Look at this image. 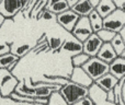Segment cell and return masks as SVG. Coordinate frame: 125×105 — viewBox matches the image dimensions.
<instances>
[{"label":"cell","mask_w":125,"mask_h":105,"mask_svg":"<svg viewBox=\"0 0 125 105\" xmlns=\"http://www.w3.org/2000/svg\"><path fill=\"white\" fill-rule=\"evenodd\" d=\"M90 56H88L87 54L81 53L79 55H76L73 57H71V64H73V68H82L87 62L90 60Z\"/></svg>","instance_id":"d6986e66"},{"label":"cell","mask_w":125,"mask_h":105,"mask_svg":"<svg viewBox=\"0 0 125 105\" xmlns=\"http://www.w3.org/2000/svg\"><path fill=\"white\" fill-rule=\"evenodd\" d=\"M20 81L8 69H0V88L1 97H10L15 92Z\"/></svg>","instance_id":"277c9868"},{"label":"cell","mask_w":125,"mask_h":105,"mask_svg":"<svg viewBox=\"0 0 125 105\" xmlns=\"http://www.w3.org/2000/svg\"><path fill=\"white\" fill-rule=\"evenodd\" d=\"M88 18H89V21H90V23H91V26H92L93 32H94L95 34L99 33L101 30H103V20L104 19L98 13L97 10L92 11V13H91Z\"/></svg>","instance_id":"e0dca14e"},{"label":"cell","mask_w":125,"mask_h":105,"mask_svg":"<svg viewBox=\"0 0 125 105\" xmlns=\"http://www.w3.org/2000/svg\"><path fill=\"white\" fill-rule=\"evenodd\" d=\"M48 105H69L65 97L62 95L61 91H55L48 99Z\"/></svg>","instance_id":"44dd1931"},{"label":"cell","mask_w":125,"mask_h":105,"mask_svg":"<svg viewBox=\"0 0 125 105\" xmlns=\"http://www.w3.org/2000/svg\"><path fill=\"white\" fill-rule=\"evenodd\" d=\"M46 9L48 11H51L53 14H55L56 17L66 12V11L70 10L67 0H48Z\"/></svg>","instance_id":"4fadbf2b"},{"label":"cell","mask_w":125,"mask_h":105,"mask_svg":"<svg viewBox=\"0 0 125 105\" xmlns=\"http://www.w3.org/2000/svg\"><path fill=\"white\" fill-rule=\"evenodd\" d=\"M106 100H108L109 103H111V104H115V105H116V97H115L114 91H113V90L106 93Z\"/></svg>","instance_id":"83f0119b"},{"label":"cell","mask_w":125,"mask_h":105,"mask_svg":"<svg viewBox=\"0 0 125 105\" xmlns=\"http://www.w3.org/2000/svg\"><path fill=\"white\" fill-rule=\"evenodd\" d=\"M120 35H121V36H122V38H123V39H124V42H125V28H124L123 30L121 31V33H120Z\"/></svg>","instance_id":"4dcf8cb0"},{"label":"cell","mask_w":125,"mask_h":105,"mask_svg":"<svg viewBox=\"0 0 125 105\" xmlns=\"http://www.w3.org/2000/svg\"><path fill=\"white\" fill-rule=\"evenodd\" d=\"M43 78L45 79V82L51 84H55V86H64L68 83L70 80L67 79V78L64 77H57V76H47L44 75Z\"/></svg>","instance_id":"ffe728a7"},{"label":"cell","mask_w":125,"mask_h":105,"mask_svg":"<svg viewBox=\"0 0 125 105\" xmlns=\"http://www.w3.org/2000/svg\"><path fill=\"white\" fill-rule=\"evenodd\" d=\"M79 20H80V17L70 9V10L66 11V12L62 13V14H59V15H57L56 22L62 29H65L67 32H69L71 34Z\"/></svg>","instance_id":"52a82bcc"},{"label":"cell","mask_w":125,"mask_h":105,"mask_svg":"<svg viewBox=\"0 0 125 105\" xmlns=\"http://www.w3.org/2000/svg\"><path fill=\"white\" fill-rule=\"evenodd\" d=\"M39 20H45V21H51V20H57V17L55 14H53L51 11H48L47 9H45V10L42 12L41 17H40Z\"/></svg>","instance_id":"484cf974"},{"label":"cell","mask_w":125,"mask_h":105,"mask_svg":"<svg viewBox=\"0 0 125 105\" xmlns=\"http://www.w3.org/2000/svg\"><path fill=\"white\" fill-rule=\"evenodd\" d=\"M65 41H62L61 37H48L47 39V43H48V49L53 50V52H56V50H61L62 49V46L64 44Z\"/></svg>","instance_id":"603a6c76"},{"label":"cell","mask_w":125,"mask_h":105,"mask_svg":"<svg viewBox=\"0 0 125 105\" xmlns=\"http://www.w3.org/2000/svg\"><path fill=\"white\" fill-rule=\"evenodd\" d=\"M120 57H122V58H124V59H125V50L123 52V54H122V55L120 56Z\"/></svg>","instance_id":"d6a6232c"},{"label":"cell","mask_w":125,"mask_h":105,"mask_svg":"<svg viewBox=\"0 0 125 105\" xmlns=\"http://www.w3.org/2000/svg\"><path fill=\"white\" fill-rule=\"evenodd\" d=\"M97 57L99 58V59H101L102 61H104V62H106V64L110 65V64H112L117 57H119V55H117L116 52L114 50L112 44L111 43H104Z\"/></svg>","instance_id":"8fae6325"},{"label":"cell","mask_w":125,"mask_h":105,"mask_svg":"<svg viewBox=\"0 0 125 105\" xmlns=\"http://www.w3.org/2000/svg\"><path fill=\"white\" fill-rule=\"evenodd\" d=\"M125 28V12L116 9L111 15L103 20V29L120 34Z\"/></svg>","instance_id":"5b68a950"},{"label":"cell","mask_w":125,"mask_h":105,"mask_svg":"<svg viewBox=\"0 0 125 105\" xmlns=\"http://www.w3.org/2000/svg\"><path fill=\"white\" fill-rule=\"evenodd\" d=\"M19 60H20V58L18 56H15L13 53L0 56V69H8L12 65L18 64Z\"/></svg>","instance_id":"ac0fdd59"},{"label":"cell","mask_w":125,"mask_h":105,"mask_svg":"<svg viewBox=\"0 0 125 105\" xmlns=\"http://www.w3.org/2000/svg\"><path fill=\"white\" fill-rule=\"evenodd\" d=\"M31 1L26 0H1L0 1V14L6 19H11L19 12L25 10Z\"/></svg>","instance_id":"3957f363"},{"label":"cell","mask_w":125,"mask_h":105,"mask_svg":"<svg viewBox=\"0 0 125 105\" xmlns=\"http://www.w3.org/2000/svg\"><path fill=\"white\" fill-rule=\"evenodd\" d=\"M4 19H6V18H4L3 15H1V14H0V25H2V24H3Z\"/></svg>","instance_id":"1f68e13d"},{"label":"cell","mask_w":125,"mask_h":105,"mask_svg":"<svg viewBox=\"0 0 125 105\" xmlns=\"http://www.w3.org/2000/svg\"><path fill=\"white\" fill-rule=\"evenodd\" d=\"M110 73L113 75L117 80L125 78V59L117 57L112 64H110Z\"/></svg>","instance_id":"9a60e30c"},{"label":"cell","mask_w":125,"mask_h":105,"mask_svg":"<svg viewBox=\"0 0 125 105\" xmlns=\"http://www.w3.org/2000/svg\"><path fill=\"white\" fill-rule=\"evenodd\" d=\"M100 1H101V0H90L91 4H92V7H93V8H94V9H97V7L99 6Z\"/></svg>","instance_id":"f546056e"},{"label":"cell","mask_w":125,"mask_h":105,"mask_svg":"<svg viewBox=\"0 0 125 105\" xmlns=\"http://www.w3.org/2000/svg\"><path fill=\"white\" fill-rule=\"evenodd\" d=\"M92 34H94V32L92 30L89 18H80L76 28L73 29V33H71V35L81 43H84Z\"/></svg>","instance_id":"8992f818"},{"label":"cell","mask_w":125,"mask_h":105,"mask_svg":"<svg viewBox=\"0 0 125 105\" xmlns=\"http://www.w3.org/2000/svg\"><path fill=\"white\" fill-rule=\"evenodd\" d=\"M31 49H32V47H31L29 44H23V45L18 46L17 49L12 50V53L14 54L15 56H18L19 58H21V57H23V56H25L28 53H30Z\"/></svg>","instance_id":"d4e9b609"},{"label":"cell","mask_w":125,"mask_h":105,"mask_svg":"<svg viewBox=\"0 0 125 105\" xmlns=\"http://www.w3.org/2000/svg\"><path fill=\"white\" fill-rule=\"evenodd\" d=\"M114 3L117 9L125 12V0H114Z\"/></svg>","instance_id":"f1b7e54d"},{"label":"cell","mask_w":125,"mask_h":105,"mask_svg":"<svg viewBox=\"0 0 125 105\" xmlns=\"http://www.w3.org/2000/svg\"><path fill=\"white\" fill-rule=\"evenodd\" d=\"M103 44L104 43L98 36V34L94 33L83 43V53L90 57H97Z\"/></svg>","instance_id":"9c48e42d"},{"label":"cell","mask_w":125,"mask_h":105,"mask_svg":"<svg viewBox=\"0 0 125 105\" xmlns=\"http://www.w3.org/2000/svg\"><path fill=\"white\" fill-rule=\"evenodd\" d=\"M69 80L73 83H77L88 89H90L94 84V81L89 77L88 73L83 70V68H73L69 76Z\"/></svg>","instance_id":"ba28073f"},{"label":"cell","mask_w":125,"mask_h":105,"mask_svg":"<svg viewBox=\"0 0 125 105\" xmlns=\"http://www.w3.org/2000/svg\"><path fill=\"white\" fill-rule=\"evenodd\" d=\"M119 82H120V80H117L114 76L111 75V73H108V75H105L104 77H102L101 79L97 80V81L94 82V84H97L101 90H103L104 92L108 93V92H110V91L114 90V88L116 86V84L119 83Z\"/></svg>","instance_id":"7c38bea8"},{"label":"cell","mask_w":125,"mask_h":105,"mask_svg":"<svg viewBox=\"0 0 125 105\" xmlns=\"http://www.w3.org/2000/svg\"><path fill=\"white\" fill-rule=\"evenodd\" d=\"M82 68L94 82L110 73V65L102 61L98 57H91L90 60Z\"/></svg>","instance_id":"7a4b0ae2"},{"label":"cell","mask_w":125,"mask_h":105,"mask_svg":"<svg viewBox=\"0 0 125 105\" xmlns=\"http://www.w3.org/2000/svg\"><path fill=\"white\" fill-rule=\"evenodd\" d=\"M111 44H112L114 50L116 52V54L119 55V57H120V56H121L122 54H123V52L125 50V42H124V39L122 38V36L120 34H116V36H115L114 39L111 42Z\"/></svg>","instance_id":"7402d4cb"},{"label":"cell","mask_w":125,"mask_h":105,"mask_svg":"<svg viewBox=\"0 0 125 105\" xmlns=\"http://www.w3.org/2000/svg\"><path fill=\"white\" fill-rule=\"evenodd\" d=\"M97 34H98V36L101 38V41L103 42V43H111V42L114 39V37L116 36V33L112 32V31L105 30V29L101 30L99 33H97Z\"/></svg>","instance_id":"cb8c5ba5"},{"label":"cell","mask_w":125,"mask_h":105,"mask_svg":"<svg viewBox=\"0 0 125 105\" xmlns=\"http://www.w3.org/2000/svg\"><path fill=\"white\" fill-rule=\"evenodd\" d=\"M116 9L117 8L114 3V0H101L95 10L98 11V13H99L103 19H105L109 15L112 14Z\"/></svg>","instance_id":"2e32d148"},{"label":"cell","mask_w":125,"mask_h":105,"mask_svg":"<svg viewBox=\"0 0 125 105\" xmlns=\"http://www.w3.org/2000/svg\"><path fill=\"white\" fill-rule=\"evenodd\" d=\"M62 52L67 53L73 57L76 55H79V54L83 53V43H81L80 41H78L77 38L71 35L69 38H66L62 46Z\"/></svg>","instance_id":"30bf717a"},{"label":"cell","mask_w":125,"mask_h":105,"mask_svg":"<svg viewBox=\"0 0 125 105\" xmlns=\"http://www.w3.org/2000/svg\"><path fill=\"white\" fill-rule=\"evenodd\" d=\"M12 53V49H11V44L9 43H1V46H0V56H3L7 55V54H10Z\"/></svg>","instance_id":"4316f807"},{"label":"cell","mask_w":125,"mask_h":105,"mask_svg":"<svg viewBox=\"0 0 125 105\" xmlns=\"http://www.w3.org/2000/svg\"><path fill=\"white\" fill-rule=\"evenodd\" d=\"M61 93L69 105H75L79 101L89 96L90 89L84 88V86H81L77 83L69 81L66 86H64L61 89Z\"/></svg>","instance_id":"6da1fadb"},{"label":"cell","mask_w":125,"mask_h":105,"mask_svg":"<svg viewBox=\"0 0 125 105\" xmlns=\"http://www.w3.org/2000/svg\"><path fill=\"white\" fill-rule=\"evenodd\" d=\"M71 10L77 13L80 18H88L95 9L92 7L90 0H78V3Z\"/></svg>","instance_id":"5bb4252c"}]
</instances>
